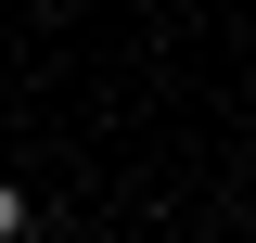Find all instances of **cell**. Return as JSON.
<instances>
[{
	"label": "cell",
	"mask_w": 256,
	"mask_h": 243,
	"mask_svg": "<svg viewBox=\"0 0 256 243\" xmlns=\"http://www.w3.org/2000/svg\"><path fill=\"white\" fill-rule=\"evenodd\" d=\"M0 243H26V180H0Z\"/></svg>",
	"instance_id": "obj_1"
}]
</instances>
